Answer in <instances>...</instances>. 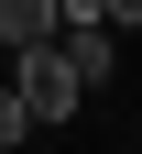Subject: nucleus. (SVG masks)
Wrapping results in <instances>:
<instances>
[{"label": "nucleus", "instance_id": "1", "mask_svg": "<svg viewBox=\"0 0 142 154\" xmlns=\"http://www.w3.org/2000/svg\"><path fill=\"white\" fill-rule=\"evenodd\" d=\"M11 77H22V99H33V121H77V99H88V77H77V55H66V33H55V44H22L11 55Z\"/></svg>", "mask_w": 142, "mask_h": 154}, {"label": "nucleus", "instance_id": "2", "mask_svg": "<svg viewBox=\"0 0 142 154\" xmlns=\"http://www.w3.org/2000/svg\"><path fill=\"white\" fill-rule=\"evenodd\" d=\"M66 33V0H0V44L22 55V44H55Z\"/></svg>", "mask_w": 142, "mask_h": 154}, {"label": "nucleus", "instance_id": "3", "mask_svg": "<svg viewBox=\"0 0 142 154\" xmlns=\"http://www.w3.org/2000/svg\"><path fill=\"white\" fill-rule=\"evenodd\" d=\"M66 55H77V77L98 88V77L120 66V22H66Z\"/></svg>", "mask_w": 142, "mask_h": 154}, {"label": "nucleus", "instance_id": "4", "mask_svg": "<svg viewBox=\"0 0 142 154\" xmlns=\"http://www.w3.org/2000/svg\"><path fill=\"white\" fill-rule=\"evenodd\" d=\"M33 132H44V121H33V99H22V77H11V88H0V154H11V143H33Z\"/></svg>", "mask_w": 142, "mask_h": 154}, {"label": "nucleus", "instance_id": "5", "mask_svg": "<svg viewBox=\"0 0 142 154\" xmlns=\"http://www.w3.org/2000/svg\"><path fill=\"white\" fill-rule=\"evenodd\" d=\"M109 22H120V33H142V0H109Z\"/></svg>", "mask_w": 142, "mask_h": 154}]
</instances>
